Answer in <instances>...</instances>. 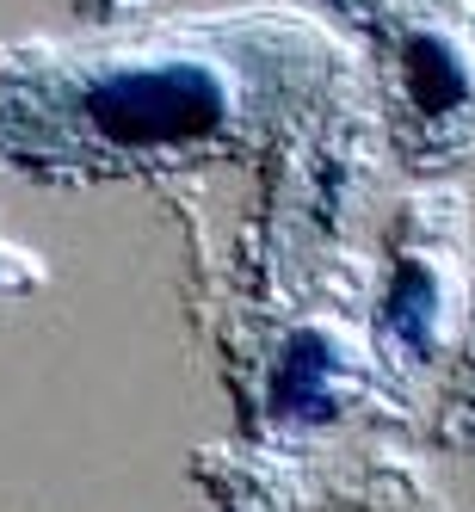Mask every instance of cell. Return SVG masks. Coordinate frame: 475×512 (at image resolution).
I'll return each mask as SVG.
<instances>
[{"mask_svg": "<svg viewBox=\"0 0 475 512\" xmlns=\"http://www.w3.org/2000/svg\"><path fill=\"white\" fill-rule=\"evenodd\" d=\"M229 112L223 99V81L210 75V68H130V75H112L87 93V118L99 136L112 142H136V149H149V142H179V136H204L216 130Z\"/></svg>", "mask_w": 475, "mask_h": 512, "instance_id": "cell-1", "label": "cell"}, {"mask_svg": "<svg viewBox=\"0 0 475 512\" xmlns=\"http://www.w3.org/2000/svg\"><path fill=\"white\" fill-rule=\"evenodd\" d=\"M401 62H408V87H414V105H420L426 118H438V112H451V105H463L469 75L457 68V56L438 44V38H408Z\"/></svg>", "mask_w": 475, "mask_h": 512, "instance_id": "cell-3", "label": "cell"}, {"mask_svg": "<svg viewBox=\"0 0 475 512\" xmlns=\"http://www.w3.org/2000/svg\"><path fill=\"white\" fill-rule=\"evenodd\" d=\"M426 315H432V284H426L420 272H401V278H395V297H389L395 334H408V340L420 346V340H426V327H420Z\"/></svg>", "mask_w": 475, "mask_h": 512, "instance_id": "cell-4", "label": "cell"}, {"mask_svg": "<svg viewBox=\"0 0 475 512\" xmlns=\"http://www.w3.org/2000/svg\"><path fill=\"white\" fill-rule=\"evenodd\" d=\"M327 377H334V352L321 334H297L278 358L272 377V414H327Z\"/></svg>", "mask_w": 475, "mask_h": 512, "instance_id": "cell-2", "label": "cell"}]
</instances>
